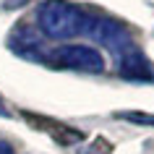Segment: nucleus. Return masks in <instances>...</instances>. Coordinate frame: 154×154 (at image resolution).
Wrapping results in <instances>:
<instances>
[{"label":"nucleus","mask_w":154,"mask_h":154,"mask_svg":"<svg viewBox=\"0 0 154 154\" xmlns=\"http://www.w3.org/2000/svg\"><path fill=\"white\" fill-rule=\"evenodd\" d=\"M91 11L73 5L68 0H45L37 11V32L47 39H73L86 37Z\"/></svg>","instance_id":"f257e3e1"},{"label":"nucleus","mask_w":154,"mask_h":154,"mask_svg":"<svg viewBox=\"0 0 154 154\" xmlns=\"http://www.w3.org/2000/svg\"><path fill=\"white\" fill-rule=\"evenodd\" d=\"M86 37L94 39L97 45H102V47H107L118 63H120L123 57H128L131 52L138 50L133 34L128 32V26L120 24V21H115V18H110V16H102V13H91Z\"/></svg>","instance_id":"f03ea898"},{"label":"nucleus","mask_w":154,"mask_h":154,"mask_svg":"<svg viewBox=\"0 0 154 154\" xmlns=\"http://www.w3.org/2000/svg\"><path fill=\"white\" fill-rule=\"evenodd\" d=\"M45 63L52 68H68V71H84V73H102L105 57L102 52L89 45H60L47 50Z\"/></svg>","instance_id":"7ed1b4c3"},{"label":"nucleus","mask_w":154,"mask_h":154,"mask_svg":"<svg viewBox=\"0 0 154 154\" xmlns=\"http://www.w3.org/2000/svg\"><path fill=\"white\" fill-rule=\"evenodd\" d=\"M8 45L16 55L26 57V60H34V63H45V57H47V47L42 42V34L37 29H32V26H18L16 32L11 34Z\"/></svg>","instance_id":"20e7f679"},{"label":"nucleus","mask_w":154,"mask_h":154,"mask_svg":"<svg viewBox=\"0 0 154 154\" xmlns=\"http://www.w3.org/2000/svg\"><path fill=\"white\" fill-rule=\"evenodd\" d=\"M118 73L123 79H128V81H154V68L141 50L131 52L128 57H123L118 63Z\"/></svg>","instance_id":"39448f33"},{"label":"nucleus","mask_w":154,"mask_h":154,"mask_svg":"<svg viewBox=\"0 0 154 154\" xmlns=\"http://www.w3.org/2000/svg\"><path fill=\"white\" fill-rule=\"evenodd\" d=\"M26 120L29 123H34V125H42V128H47V133L50 136H55L60 144H76V141H81V133L76 128H68V125H60V123H50V120H45V118H32V115H26Z\"/></svg>","instance_id":"423d86ee"},{"label":"nucleus","mask_w":154,"mask_h":154,"mask_svg":"<svg viewBox=\"0 0 154 154\" xmlns=\"http://www.w3.org/2000/svg\"><path fill=\"white\" fill-rule=\"evenodd\" d=\"M123 120L131 123H141V125H154V115H141V112H123Z\"/></svg>","instance_id":"0eeeda50"},{"label":"nucleus","mask_w":154,"mask_h":154,"mask_svg":"<svg viewBox=\"0 0 154 154\" xmlns=\"http://www.w3.org/2000/svg\"><path fill=\"white\" fill-rule=\"evenodd\" d=\"M26 3H29V0H5V8H8V11H13V8H24Z\"/></svg>","instance_id":"6e6552de"},{"label":"nucleus","mask_w":154,"mask_h":154,"mask_svg":"<svg viewBox=\"0 0 154 154\" xmlns=\"http://www.w3.org/2000/svg\"><path fill=\"white\" fill-rule=\"evenodd\" d=\"M0 154H13V146L8 141H3V138H0Z\"/></svg>","instance_id":"1a4fd4ad"},{"label":"nucleus","mask_w":154,"mask_h":154,"mask_svg":"<svg viewBox=\"0 0 154 154\" xmlns=\"http://www.w3.org/2000/svg\"><path fill=\"white\" fill-rule=\"evenodd\" d=\"M0 115H3V118L8 115V110H5V105H3V99H0Z\"/></svg>","instance_id":"9d476101"}]
</instances>
